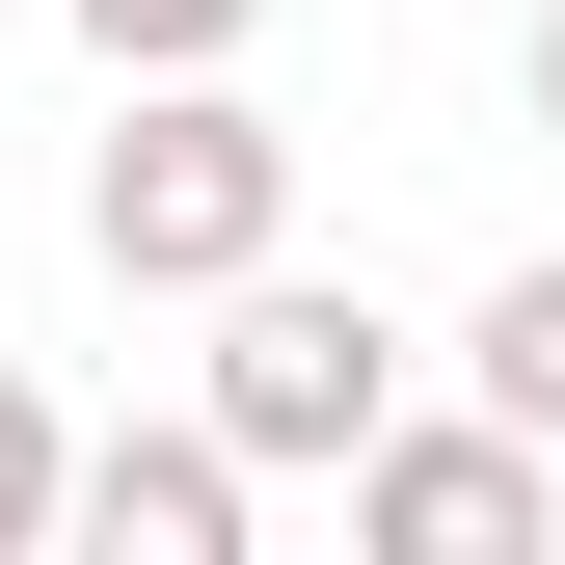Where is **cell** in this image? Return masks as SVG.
<instances>
[{
    "mask_svg": "<svg viewBox=\"0 0 565 565\" xmlns=\"http://www.w3.org/2000/svg\"><path fill=\"white\" fill-rule=\"evenodd\" d=\"M512 82H539V135H565V0H539V54H512Z\"/></svg>",
    "mask_w": 565,
    "mask_h": 565,
    "instance_id": "obj_8",
    "label": "cell"
},
{
    "mask_svg": "<svg viewBox=\"0 0 565 565\" xmlns=\"http://www.w3.org/2000/svg\"><path fill=\"white\" fill-rule=\"evenodd\" d=\"M82 243L135 269V297H216V269H269V243H297V135L243 108V54H189V82H108Z\"/></svg>",
    "mask_w": 565,
    "mask_h": 565,
    "instance_id": "obj_1",
    "label": "cell"
},
{
    "mask_svg": "<svg viewBox=\"0 0 565 565\" xmlns=\"http://www.w3.org/2000/svg\"><path fill=\"white\" fill-rule=\"evenodd\" d=\"M54 28H82V54H108V82H189V54H243V28H269V0H54Z\"/></svg>",
    "mask_w": 565,
    "mask_h": 565,
    "instance_id": "obj_6",
    "label": "cell"
},
{
    "mask_svg": "<svg viewBox=\"0 0 565 565\" xmlns=\"http://www.w3.org/2000/svg\"><path fill=\"white\" fill-rule=\"evenodd\" d=\"M539 512H565V458L512 431V404H484V431H404V404L350 431V539H377V565H512Z\"/></svg>",
    "mask_w": 565,
    "mask_h": 565,
    "instance_id": "obj_3",
    "label": "cell"
},
{
    "mask_svg": "<svg viewBox=\"0 0 565 565\" xmlns=\"http://www.w3.org/2000/svg\"><path fill=\"white\" fill-rule=\"evenodd\" d=\"M54 539H108V565H243L269 539V458L189 404V431H82L54 458Z\"/></svg>",
    "mask_w": 565,
    "mask_h": 565,
    "instance_id": "obj_4",
    "label": "cell"
},
{
    "mask_svg": "<svg viewBox=\"0 0 565 565\" xmlns=\"http://www.w3.org/2000/svg\"><path fill=\"white\" fill-rule=\"evenodd\" d=\"M458 377L512 404L539 458H565V243H539V269H484V323H458Z\"/></svg>",
    "mask_w": 565,
    "mask_h": 565,
    "instance_id": "obj_5",
    "label": "cell"
},
{
    "mask_svg": "<svg viewBox=\"0 0 565 565\" xmlns=\"http://www.w3.org/2000/svg\"><path fill=\"white\" fill-rule=\"evenodd\" d=\"M54 458H82V431H54V404H28V377H0V565H28V539H54Z\"/></svg>",
    "mask_w": 565,
    "mask_h": 565,
    "instance_id": "obj_7",
    "label": "cell"
},
{
    "mask_svg": "<svg viewBox=\"0 0 565 565\" xmlns=\"http://www.w3.org/2000/svg\"><path fill=\"white\" fill-rule=\"evenodd\" d=\"M377 404H404V323H377V297H323L297 243H269V269H216V431H243L269 484H323Z\"/></svg>",
    "mask_w": 565,
    "mask_h": 565,
    "instance_id": "obj_2",
    "label": "cell"
}]
</instances>
